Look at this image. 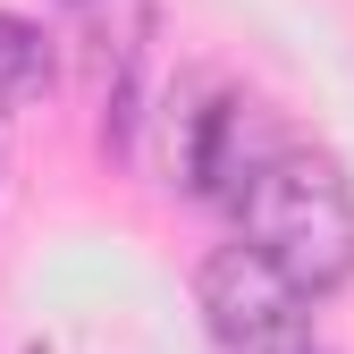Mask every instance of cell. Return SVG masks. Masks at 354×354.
I'll return each mask as SVG.
<instances>
[{
	"instance_id": "3957f363",
	"label": "cell",
	"mask_w": 354,
	"mask_h": 354,
	"mask_svg": "<svg viewBox=\"0 0 354 354\" xmlns=\"http://www.w3.org/2000/svg\"><path fill=\"white\" fill-rule=\"evenodd\" d=\"M194 295H203V321H211L219 354H313V313H304L313 287H295L253 236L219 245L203 261Z\"/></svg>"
},
{
	"instance_id": "277c9868",
	"label": "cell",
	"mask_w": 354,
	"mask_h": 354,
	"mask_svg": "<svg viewBox=\"0 0 354 354\" xmlns=\"http://www.w3.org/2000/svg\"><path fill=\"white\" fill-rule=\"evenodd\" d=\"M42 84H51V42H42V26L17 17V9H0V118L26 110Z\"/></svg>"
},
{
	"instance_id": "6da1fadb",
	"label": "cell",
	"mask_w": 354,
	"mask_h": 354,
	"mask_svg": "<svg viewBox=\"0 0 354 354\" xmlns=\"http://www.w3.org/2000/svg\"><path fill=\"white\" fill-rule=\"evenodd\" d=\"M236 228L279 261L295 287H346L354 279V186L329 152H304V144H279L261 160V177L236 203Z\"/></svg>"
},
{
	"instance_id": "7a4b0ae2",
	"label": "cell",
	"mask_w": 354,
	"mask_h": 354,
	"mask_svg": "<svg viewBox=\"0 0 354 354\" xmlns=\"http://www.w3.org/2000/svg\"><path fill=\"white\" fill-rule=\"evenodd\" d=\"M287 136L270 127V110L228 93V84L211 76H186L160 110V160H169V186L177 194H203L219 211H236L245 186L261 177V160H270Z\"/></svg>"
}]
</instances>
